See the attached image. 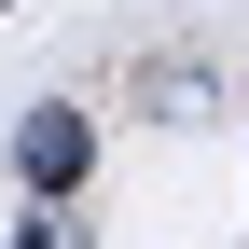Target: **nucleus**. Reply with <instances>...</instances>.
<instances>
[{
	"instance_id": "1",
	"label": "nucleus",
	"mask_w": 249,
	"mask_h": 249,
	"mask_svg": "<svg viewBox=\"0 0 249 249\" xmlns=\"http://www.w3.org/2000/svg\"><path fill=\"white\" fill-rule=\"evenodd\" d=\"M83 166H97V124H83L70 97H42L14 124V180H28V194H83Z\"/></svg>"
},
{
	"instance_id": "2",
	"label": "nucleus",
	"mask_w": 249,
	"mask_h": 249,
	"mask_svg": "<svg viewBox=\"0 0 249 249\" xmlns=\"http://www.w3.org/2000/svg\"><path fill=\"white\" fill-rule=\"evenodd\" d=\"M14 249H83V235H70V194H28V222H14Z\"/></svg>"
}]
</instances>
